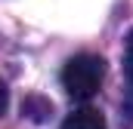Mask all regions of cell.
Segmentation results:
<instances>
[{"label": "cell", "mask_w": 133, "mask_h": 129, "mask_svg": "<svg viewBox=\"0 0 133 129\" xmlns=\"http://www.w3.org/2000/svg\"><path fill=\"white\" fill-rule=\"evenodd\" d=\"M62 129H105V117L96 108H77L74 114H68Z\"/></svg>", "instance_id": "2"}, {"label": "cell", "mask_w": 133, "mask_h": 129, "mask_svg": "<svg viewBox=\"0 0 133 129\" xmlns=\"http://www.w3.org/2000/svg\"><path fill=\"white\" fill-rule=\"evenodd\" d=\"M102 80H105V62H102V55H93V52H81V55L68 59L62 68V86L77 101L93 98L99 92Z\"/></svg>", "instance_id": "1"}, {"label": "cell", "mask_w": 133, "mask_h": 129, "mask_svg": "<svg viewBox=\"0 0 133 129\" xmlns=\"http://www.w3.org/2000/svg\"><path fill=\"white\" fill-rule=\"evenodd\" d=\"M124 77L133 86V31L127 34V43H124Z\"/></svg>", "instance_id": "4"}, {"label": "cell", "mask_w": 133, "mask_h": 129, "mask_svg": "<svg viewBox=\"0 0 133 129\" xmlns=\"http://www.w3.org/2000/svg\"><path fill=\"white\" fill-rule=\"evenodd\" d=\"M6 104H9V92H6V86H3V80H0V117H3Z\"/></svg>", "instance_id": "5"}, {"label": "cell", "mask_w": 133, "mask_h": 129, "mask_svg": "<svg viewBox=\"0 0 133 129\" xmlns=\"http://www.w3.org/2000/svg\"><path fill=\"white\" fill-rule=\"evenodd\" d=\"M50 114H53V101L43 95H28L22 101V117H28L34 123H43V120H50Z\"/></svg>", "instance_id": "3"}]
</instances>
